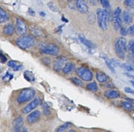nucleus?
Masks as SVG:
<instances>
[{"label":"nucleus","instance_id":"nucleus-1","mask_svg":"<svg viewBox=\"0 0 134 132\" xmlns=\"http://www.w3.org/2000/svg\"><path fill=\"white\" fill-rule=\"evenodd\" d=\"M109 10L99 8L96 10V15L99 27L102 30H106L108 27V22L109 20Z\"/></svg>","mask_w":134,"mask_h":132},{"label":"nucleus","instance_id":"nucleus-2","mask_svg":"<svg viewBox=\"0 0 134 132\" xmlns=\"http://www.w3.org/2000/svg\"><path fill=\"white\" fill-rule=\"evenodd\" d=\"M115 50L118 57L122 60L125 58V52L127 50L126 40L124 37H118L115 41Z\"/></svg>","mask_w":134,"mask_h":132},{"label":"nucleus","instance_id":"nucleus-3","mask_svg":"<svg viewBox=\"0 0 134 132\" xmlns=\"http://www.w3.org/2000/svg\"><path fill=\"white\" fill-rule=\"evenodd\" d=\"M16 44L23 49H27L35 45V40L33 37L24 35L18 38L16 41Z\"/></svg>","mask_w":134,"mask_h":132},{"label":"nucleus","instance_id":"nucleus-4","mask_svg":"<svg viewBox=\"0 0 134 132\" xmlns=\"http://www.w3.org/2000/svg\"><path fill=\"white\" fill-rule=\"evenodd\" d=\"M35 91L33 88H26L21 91L17 97V102L19 104L26 103L31 100L34 97Z\"/></svg>","mask_w":134,"mask_h":132},{"label":"nucleus","instance_id":"nucleus-5","mask_svg":"<svg viewBox=\"0 0 134 132\" xmlns=\"http://www.w3.org/2000/svg\"><path fill=\"white\" fill-rule=\"evenodd\" d=\"M40 52L44 54L56 56L59 53V48L54 44H45L40 47Z\"/></svg>","mask_w":134,"mask_h":132},{"label":"nucleus","instance_id":"nucleus-6","mask_svg":"<svg viewBox=\"0 0 134 132\" xmlns=\"http://www.w3.org/2000/svg\"><path fill=\"white\" fill-rule=\"evenodd\" d=\"M122 10L120 7H118L115 9L113 14V23L114 28L118 31L122 27V19H121Z\"/></svg>","mask_w":134,"mask_h":132},{"label":"nucleus","instance_id":"nucleus-7","mask_svg":"<svg viewBox=\"0 0 134 132\" xmlns=\"http://www.w3.org/2000/svg\"><path fill=\"white\" fill-rule=\"evenodd\" d=\"M77 73L79 77L85 81H90L93 78V74L91 71L88 68L81 67L77 69Z\"/></svg>","mask_w":134,"mask_h":132},{"label":"nucleus","instance_id":"nucleus-8","mask_svg":"<svg viewBox=\"0 0 134 132\" xmlns=\"http://www.w3.org/2000/svg\"><path fill=\"white\" fill-rule=\"evenodd\" d=\"M27 25L20 18H16L15 24V31L17 35H22L27 31Z\"/></svg>","mask_w":134,"mask_h":132},{"label":"nucleus","instance_id":"nucleus-9","mask_svg":"<svg viewBox=\"0 0 134 132\" xmlns=\"http://www.w3.org/2000/svg\"><path fill=\"white\" fill-rule=\"evenodd\" d=\"M75 5L77 10L82 14H86L88 13V6L84 0H75Z\"/></svg>","mask_w":134,"mask_h":132},{"label":"nucleus","instance_id":"nucleus-10","mask_svg":"<svg viewBox=\"0 0 134 132\" xmlns=\"http://www.w3.org/2000/svg\"><path fill=\"white\" fill-rule=\"evenodd\" d=\"M30 30L31 33L33 35V36L41 38L45 37V33H44V30L41 27H39V26H31L30 27Z\"/></svg>","mask_w":134,"mask_h":132},{"label":"nucleus","instance_id":"nucleus-11","mask_svg":"<svg viewBox=\"0 0 134 132\" xmlns=\"http://www.w3.org/2000/svg\"><path fill=\"white\" fill-rule=\"evenodd\" d=\"M39 98L37 97L35 98L34 99H33L31 102H30L29 104H27L24 108H23L22 109V112L24 114H27L30 112H31V111L35 109V108H37L38 105H39Z\"/></svg>","mask_w":134,"mask_h":132},{"label":"nucleus","instance_id":"nucleus-12","mask_svg":"<svg viewBox=\"0 0 134 132\" xmlns=\"http://www.w3.org/2000/svg\"><path fill=\"white\" fill-rule=\"evenodd\" d=\"M41 116V112L39 111H35L30 113L26 118V122L28 124H34L39 120Z\"/></svg>","mask_w":134,"mask_h":132},{"label":"nucleus","instance_id":"nucleus-13","mask_svg":"<svg viewBox=\"0 0 134 132\" xmlns=\"http://www.w3.org/2000/svg\"><path fill=\"white\" fill-rule=\"evenodd\" d=\"M67 61V58L65 57H62L58 58L57 60L55 61L54 64V69L56 70V71H60L61 69H62L63 67L65 64V62Z\"/></svg>","mask_w":134,"mask_h":132},{"label":"nucleus","instance_id":"nucleus-14","mask_svg":"<svg viewBox=\"0 0 134 132\" xmlns=\"http://www.w3.org/2000/svg\"><path fill=\"white\" fill-rule=\"evenodd\" d=\"M78 37L79 39V41H81V43H82L83 44H85L88 49L94 50V48H95V45L94 44V43H93L92 42L88 40V39L85 37V36L83 34H79Z\"/></svg>","mask_w":134,"mask_h":132},{"label":"nucleus","instance_id":"nucleus-15","mask_svg":"<svg viewBox=\"0 0 134 132\" xmlns=\"http://www.w3.org/2000/svg\"><path fill=\"white\" fill-rule=\"evenodd\" d=\"M23 124L24 120L22 116H19L16 119H15L13 122V125H13V131H21L22 127H23Z\"/></svg>","mask_w":134,"mask_h":132},{"label":"nucleus","instance_id":"nucleus-16","mask_svg":"<svg viewBox=\"0 0 134 132\" xmlns=\"http://www.w3.org/2000/svg\"><path fill=\"white\" fill-rule=\"evenodd\" d=\"M75 68V66L73 63H67L63 67L62 71L64 74H69V73L74 71Z\"/></svg>","mask_w":134,"mask_h":132},{"label":"nucleus","instance_id":"nucleus-17","mask_svg":"<svg viewBox=\"0 0 134 132\" xmlns=\"http://www.w3.org/2000/svg\"><path fill=\"white\" fill-rule=\"evenodd\" d=\"M102 58L103 59L106 65L108 67V68L110 69V71H111L113 73L115 74L116 71H115V66H114L113 64V62L112 61H111V60H110L109 58H107V56H102Z\"/></svg>","mask_w":134,"mask_h":132},{"label":"nucleus","instance_id":"nucleus-18","mask_svg":"<svg viewBox=\"0 0 134 132\" xmlns=\"http://www.w3.org/2000/svg\"><path fill=\"white\" fill-rule=\"evenodd\" d=\"M122 18L124 22L127 25L130 24L132 22V16L130 13L127 10H124L122 13Z\"/></svg>","mask_w":134,"mask_h":132},{"label":"nucleus","instance_id":"nucleus-19","mask_svg":"<svg viewBox=\"0 0 134 132\" xmlns=\"http://www.w3.org/2000/svg\"><path fill=\"white\" fill-rule=\"evenodd\" d=\"M105 95L107 97L111 98V99H114V98L119 97L120 94H119V91H116L114 90H107L105 92Z\"/></svg>","mask_w":134,"mask_h":132},{"label":"nucleus","instance_id":"nucleus-20","mask_svg":"<svg viewBox=\"0 0 134 132\" xmlns=\"http://www.w3.org/2000/svg\"><path fill=\"white\" fill-rule=\"evenodd\" d=\"M14 31V27L12 24H8L4 27L3 33L6 35H13Z\"/></svg>","mask_w":134,"mask_h":132},{"label":"nucleus","instance_id":"nucleus-21","mask_svg":"<svg viewBox=\"0 0 134 132\" xmlns=\"http://www.w3.org/2000/svg\"><path fill=\"white\" fill-rule=\"evenodd\" d=\"M24 77L29 82H34L35 80V77L34 74L31 71H26L24 73Z\"/></svg>","mask_w":134,"mask_h":132},{"label":"nucleus","instance_id":"nucleus-22","mask_svg":"<svg viewBox=\"0 0 134 132\" xmlns=\"http://www.w3.org/2000/svg\"><path fill=\"white\" fill-rule=\"evenodd\" d=\"M9 20V16L4 11L1 7H0V24L5 23Z\"/></svg>","mask_w":134,"mask_h":132},{"label":"nucleus","instance_id":"nucleus-23","mask_svg":"<svg viewBox=\"0 0 134 132\" xmlns=\"http://www.w3.org/2000/svg\"><path fill=\"white\" fill-rule=\"evenodd\" d=\"M96 76L97 80L99 82H105L108 79V77L104 73H102V72H98V73H97Z\"/></svg>","mask_w":134,"mask_h":132},{"label":"nucleus","instance_id":"nucleus-24","mask_svg":"<svg viewBox=\"0 0 134 132\" xmlns=\"http://www.w3.org/2000/svg\"><path fill=\"white\" fill-rule=\"evenodd\" d=\"M86 88L88 90H90V91H93V92H96V91L98 90V85H97V84L95 82H92L88 84L87 86H86Z\"/></svg>","mask_w":134,"mask_h":132},{"label":"nucleus","instance_id":"nucleus-25","mask_svg":"<svg viewBox=\"0 0 134 132\" xmlns=\"http://www.w3.org/2000/svg\"><path fill=\"white\" fill-rule=\"evenodd\" d=\"M122 107L127 111H132L133 108V103L129 101H123L122 103Z\"/></svg>","mask_w":134,"mask_h":132},{"label":"nucleus","instance_id":"nucleus-26","mask_svg":"<svg viewBox=\"0 0 134 132\" xmlns=\"http://www.w3.org/2000/svg\"><path fill=\"white\" fill-rule=\"evenodd\" d=\"M98 1L100 3L101 5L103 6V7L105 9L110 10V9H111V5H110V2L109 0H98Z\"/></svg>","mask_w":134,"mask_h":132},{"label":"nucleus","instance_id":"nucleus-27","mask_svg":"<svg viewBox=\"0 0 134 132\" xmlns=\"http://www.w3.org/2000/svg\"><path fill=\"white\" fill-rule=\"evenodd\" d=\"M71 125V124L69 122H67V123H65L64 124H63V125H62L61 126L59 127L57 129H56V131L57 132H62V131H64L65 130V129H67L68 128H69V127Z\"/></svg>","mask_w":134,"mask_h":132},{"label":"nucleus","instance_id":"nucleus-28","mask_svg":"<svg viewBox=\"0 0 134 132\" xmlns=\"http://www.w3.org/2000/svg\"><path fill=\"white\" fill-rule=\"evenodd\" d=\"M47 6H48V7L49 8V9H51L52 11L58 12V10H59L58 9V7H56V5H55L53 2H48V3H47Z\"/></svg>","mask_w":134,"mask_h":132},{"label":"nucleus","instance_id":"nucleus-29","mask_svg":"<svg viewBox=\"0 0 134 132\" xmlns=\"http://www.w3.org/2000/svg\"><path fill=\"white\" fill-rule=\"evenodd\" d=\"M71 80L72 82H73L75 84L77 85V86H83V85H84L83 82H82L81 80L79 79V78H75V77H72V78H71Z\"/></svg>","mask_w":134,"mask_h":132},{"label":"nucleus","instance_id":"nucleus-30","mask_svg":"<svg viewBox=\"0 0 134 132\" xmlns=\"http://www.w3.org/2000/svg\"><path fill=\"white\" fill-rule=\"evenodd\" d=\"M120 67L124 68V69H126V70L128 71H133L134 70L133 65H132L130 64H122L121 66Z\"/></svg>","mask_w":134,"mask_h":132},{"label":"nucleus","instance_id":"nucleus-31","mask_svg":"<svg viewBox=\"0 0 134 132\" xmlns=\"http://www.w3.org/2000/svg\"><path fill=\"white\" fill-rule=\"evenodd\" d=\"M128 48L129 49L130 52L132 56H133V52H134V43L133 41H130L128 44Z\"/></svg>","mask_w":134,"mask_h":132},{"label":"nucleus","instance_id":"nucleus-32","mask_svg":"<svg viewBox=\"0 0 134 132\" xmlns=\"http://www.w3.org/2000/svg\"><path fill=\"white\" fill-rule=\"evenodd\" d=\"M124 4H125L126 6L128 7L131 9H133L134 7V0H125Z\"/></svg>","mask_w":134,"mask_h":132},{"label":"nucleus","instance_id":"nucleus-33","mask_svg":"<svg viewBox=\"0 0 134 132\" xmlns=\"http://www.w3.org/2000/svg\"><path fill=\"white\" fill-rule=\"evenodd\" d=\"M43 113L44 115H48L50 114V110L49 107L47 105L44 104V105L43 106Z\"/></svg>","mask_w":134,"mask_h":132},{"label":"nucleus","instance_id":"nucleus-34","mask_svg":"<svg viewBox=\"0 0 134 132\" xmlns=\"http://www.w3.org/2000/svg\"><path fill=\"white\" fill-rule=\"evenodd\" d=\"M13 77V74H10L9 73H7V74H5V76H4L3 77V80H7V81H9V80L12 79Z\"/></svg>","mask_w":134,"mask_h":132},{"label":"nucleus","instance_id":"nucleus-35","mask_svg":"<svg viewBox=\"0 0 134 132\" xmlns=\"http://www.w3.org/2000/svg\"><path fill=\"white\" fill-rule=\"evenodd\" d=\"M120 34H121L122 36H126V35L128 34V31H127L126 29L125 28V27H121L120 29Z\"/></svg>","mask_w":134,"mask_h":132},{"label":"nucleus","instance_id":"nucleus-36","mask_svg":"<svg viewBox=\"0 0 134 132\" xmlns=\"http://www.w3.org/2000/svg\"><path fill=\"white\" fill-rule=\"evenodd\" d=\"M13 68V71H19V70H21V69H23V65H16Z\"/></svg>","mask_w":134,"mask_h":132},{"label":"nucleus","instance_id":"nucleus-37","mask_svg":"<svg viewBox=\"0 0 134 132\" xmlns=\"http://www.w3.org/2000/svg\"><path fill=\"white\" fill-rule=\"evenodd\" d=\"M8 66L10 67H14L16 65V62L15 61H13V60H10L8 62L7 64Z\"/></svg>","mask_w":134,"mask_h":132},{"label":"nucleus","instance_id":"nucleus-38","mask_svg":"<svg viewBox=\"0 0 134 132\" xmlns=\"http://www.w3.org/2000/svg\"><path fill=\"white\" fill-rule=\"evenodd\" d=\"M124 91H125L126 92L129 93V94H134V91H133V89L131 88H130V87H126L125 89H124Z\"/></svg>","mask_w":134,"mask_h":132},{"label":"nucleus","instance_id":"nucleus-39","mask_svg":"<svg viewBox=\"0 0 134 132\" xmlns=\"http://www.w3.org/2000/svg\"><path fill=\"white\" fill-rule=\"evenodd\" d=\"M128 32L129 33V34H130L132 36H133V35H134V26H131L130 27H129Z\"/></svg>","mask_w":134,"mask_h":132},{"label":"nucleus","instance_id":"nucleus-40","mask_svg":"<svg viewBox=\"0 0 134 132\" xmlns=\"http://www.w3.org/2000/svg\"><path fill=\"white\" fill-rule=\"evenodd\" d=\"M6 61H7L6 57H5V56H3L2 54H0V62L3 64V63H5Z\"/></svg>","mask_w":134,"mask_h":132},{"label":"nucleus","instance_id":"nucleus-41","mask_svg":"<svg viewBox=\"0 0 134 132\" xmlns=\"http://www.w3.org/2000/svg\"><path fill=\"white\" fill-rule=\"evenodd\" d=\"M28 13H29V14H30L31 16H35V11H34V10H33L31 8H29V9H28Z\"/></svg>","mask_w":134,"mask_h":132},{"label":"nucleus","instance_id":"nucleus-42","mask_svg":"<svg viewBox=\"0 0 134 132\" xmlns=\"http://www.w3.org/2000/svg\"><path fill=\"white\" fill-rule=\"evenodd\" d=\"M43 62L44 63V64H49L50 62H51V60H50L48 58H44L43 60Z\"/></svg>","mask_w":134,"mask_h":132},{"label":"nucleus","instance_id":"nucleus-43","mask_svg":"<svg viewBox=\"0 0 134 132\" xmlns=\"http://www.w3.org/2000/svg\"><path fill=\"white\" fill-rule=\"evenodd\" d=\"M64 25H62V26H60L58 27H57V29H56V32H62V28L63 27V26H64Z\"/></svg>","mask_w":134,"mask_h":132},{"label":"nucleus","instance_id":"nucleus-44","mask_svg":"<svg viewBox=\"0 0 134 132\" xmlns=\"http://www.w3.org/2000/svg\"><path fill=\"white\" fill-rule=\"evenodd\" d=\"M124 74H126V75L127 76V77H130V78H132V79H133V78H134V77H133V74H130V73H124Z\"/></svg>","mask_w":134,"mask_h":132},{"label":"nucleus","instance_id":"nucleus-45","mask_svg":"<svg viewBox=\"0 0 134 132\" xmlns=\"http://www.w3.org/2000/svg\"><path fill=\"white\" fill-rule=\"evenodd\" d=\"M39 14H40V16H46V13L43 11L39 12Z\"/></svg>","mask_w":134,"mask_h":132},{"label":"nucleus","instance_id":"nucleus-46","mask_svg":"<svg viewBox=\"0 0 134 132\" xmlns=\"http://www.w3.org/2000/svg\"><path fill=\"white\" fill-rule=\"evenodd\" d=\"M62 20L64 21V22H68V20L65 19V18H64V16H62Z\"/></svg>","mask_w":134,"mask_h":132},{"label":"nucleus","instance_id":"nucleus-47","mask_svg":"<svg viewBox=\"0 0 134 132\" xmlns=\"http://www.w3.org/2000/svg\"><path fill=\"white\" fill-rule=\"evenodd\" d=\"M126 99L128 101H130L131 103H133V99H130V98H128V97H126Z\"/></svg>","mask_w":134,"mask_h":132},{"label":"nucleus","instance_id":"nucleus-48","mask_svg":"<svg viewBox=\"0 0 134 132\" xmlns=\"http://www.w3.org/2000/svg\"><path fill=\"white\" fill-rule=\"evenodd\" d=\"M130 82H131V83H132V84L133 86V85H134V84H133V81H131Z\"/></svg>","mask_w":134,"mask_h":132}]
</instances>
